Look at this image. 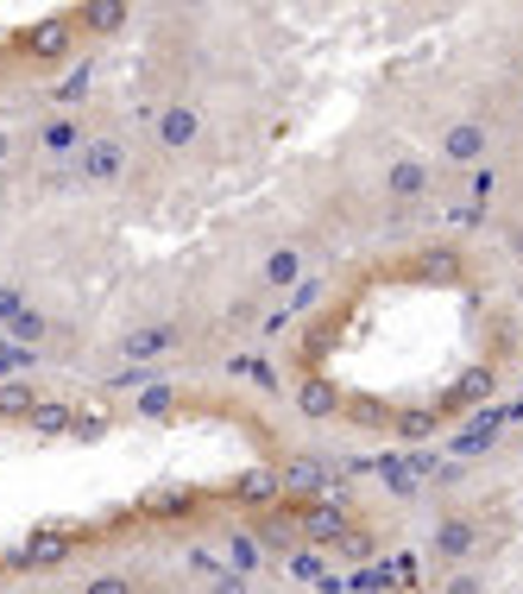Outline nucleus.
<instances>
[{"instance_id":"obj_1","label":"nucleus","mask_w":523,"mask_h":594,"mask_svg":"<svg viewBox=\"0 0 523 594\" xmlns=\"http://www.w3.org/2000/svg\"><path fill=\"white\" fill-rule=\"evenodd\" d=\"M202 133H209V127H202V108H195V101H164V108H158L152 115V146L158 152H171V159H183V152H195V146H202Z\"/></svg>"},{"instance_id":"obj_18","label":"nucleus","mask_w":523,"mask_h":594,"mask_svg":"<svg viewBox=\"0 0 523 594\" xmlns=\"http://www.w3.org/2000/svg\"><path fill=\"white\" fill-rule=\"evenodd\" d=\"M20 51L26 58H58V51H70V20H51V26L20 32Z\"/></svg>"},{"instance_id":"obj_35","label":"nucleus","mask_w":523,"mask_h":594,"mask_svg":"<svg viewBox=\"0 0 523 594\" xmlns=\"http://www.w3.org/2000/svg\"><path fill=\"white\" fill-rule=\"evenodd\" d=\"M442 594H480V582H473V575H447Z\"/></svg>"},{"instance_id":"obj_31","label":"nucleus","mask_w":523,"mask_h":594,"mask_svg":"<svg viewBox=\"0 0 523 594\" xmlns=\"http://www.w3.org/2000/svg\"><path fill=\"white\" fill-rule=\"evenodd\" d=\"M20 304H32V297H26L20 285H0V329L13 323V310H20Z\"/></svg>"},{"instance_id":"obj_21","label":"nucleus","mask_w":523,"mask_h":594,"mask_svg":"<svg viewBox=\"0 0 523 594\" xmlns=\"http://www.w3.org/2000/svg\"><path fill=\"white\" fill-rule=\"evenodd\" d=\"M133 412H139V417H171V412H177V386L152 374V379L133 393Z\"/></svg>"},{"instance_id":"obj_4","label":"nucleus","mask_w":523,"mask_h":594,"mask_svg":"<svg viewBox=\"0 0 523 594\" xmlns=\"http://www.w3.org/2000/svg\"><path fill=\"white\" fill-rule=\"evenodd\" d=\"M177 348H183V323H171V317L133 323V329L120 336V360H127V367H158V360H171Z\"/></svg>"},{"instance_id":"obj_26","label":"nucleus","mask_w":523,"mask_h":594,"mask_svg":"<svg viewBox=\"0 0 523 594\" xmlns=\"http://www.w3.org/2000/svg\"><path fill=\"white\" fill-rule=\"evenodd\" d=\"M291 575H296V582H322V551H315V544H296V551H291Z\"/></svg>"},{"instance_id":"obj_17","label":"nucleus","mask_w":523,"mask_h":594,"mask_svg":"<svg viewBox=\"0 0 523 594\" xmlns=\"http://www.w3.org/2000/svg\"><path fill=\"white\" fill-rule=\"evenodd\" d=\"M44 405V393L32 386V379H0V417H13V424H26V417Z\"/></svg>"},{"instance_id":"obj_32","label":"nucleus","mask_w":523,"mask_h":594,"mask_svg":"<svg viewBox=\"0 0 523 594\" xmlns=\"http://www.w3.org/2000/svg\"><path fill=\"white\" fill-rule=\"evenodd\" d=\"M247 374L259 379V393H278V367H272V360H247Z\"/></svg>"},{"instance_id":"obj_27","label":"nucleus","mask_w":523,"mask_h":594,"mask_svg":"<svg viewBox=\"0 0 523 594\" xmlns=\"http://www.w3.org/2000/svg\"><path fill=\"white\" fill-rule=\"evenodd\" d=\"M353 594H385L391 588V563H372V570H353V582H348Z\"/></svg>"},{"instance_id":"obj_24","label":"nucleus","mask_w":523,"mask_h":594,"mask_svg":"<svg viewBox=\"0 0 523 594\" xmlns=\"http://www.w3.org/2000/svg\"><path fill=\"white\" fill-rule=\"evenodd\" d=\"M77 594H139V588H133V575H127V570H95Z\"/></svg>"},{"instance_id":"obj_28","label":"nucleus","mask_w":523,"mask_h":594,"mask_svg":"<svg viewBox=\"0 0 523 594\" xmlns=\"http://www.w3.org/2000/svg\"><path fill=\"white\" fill-rule=\"evenodd\" d=\"M202 594H252V582H247L240 570H214V575H209V588H202Z\"/></svg>"},{"instance_id":"obj_15","label":"nucleus","mask_w":523,"mask_h":594,"mask_svg":"<svg viewBox=\"0 0 523 594\" xmlns=\"http://www.w3.org/2000/svg\"><path fill=\"white\" fill-rule=\"evenodd\" d=\"M416 273H423L429 285H454V278L466 273V254L461 247H447V240L442 247H423V254H416Z\"/></svg>"},{"instance_id":"obj_20","label":"nucleus","mask_w":523,"mask_h":594,"mask_svg":"<svg viewBox=\"0 0 523 594\" xmlns=\"http://www.w3.org/2000/svg\"><path fill=\"white\" fill-rule=\"evenodd\" d=\"M26 430H32V436H63V430H77V405H63V398H44L39 412L26 417Z\"/></svg>"},{"instance_id":"obj_33","label":"nucleus","mask_w":523,"mask_h":594,"mask_svg":"<svg viewBox=\"0 0 523 594\" xmlns=\"http://www.w3.org/2000/svg\"><path fill=\"white\" fill-rule=\"evenodd\" d=\"M145 506H152V513H190V494H152Z\"/></svg>"},{"instance_id":"obj_7","label":"nucleus","mask_w":523,"mask_h":594,"mask_svg":"<svg viewBox=\"0 0 523 594\" xmlns=\"http://www.w3.org/2000/svg\"><path fill=\"white\" fill-rule=\"evenodd\" d=\"M278 481H284V494H296V499H334L341 494V475L315 456H291L278 468Z\"/></svg>"},{"instance_id":"obj_6","label":"nucleus","mask_w":523,"mask_h":594,"mask_svg":"<svg viewBox=\"0 0 523 594\" xmlns=\"http://www.w3.org/2000/svg\"><path fill=\"white\" fill-rule=\"evenodd\" d=\"M504 430H511V424H504V405H485L480 417H466L461 430L447 436V456H454V462H480V456H492V449H499Z\"/></svg>"},{"instance_id":"obj_34","label":"nucleus","mask_w":523,"mask_h":594,"mask_svg":"<svg viewBox=\"0 0 523 594\" xmlns=\"http://www.w3.org/2000/svg\"><path fill=\"white\" fill-rule=\"evenodd\" d=\"M13 152H20V133H13V127H0V171L13 165Z\"/></svg>"},{"instance_id":"obj_22","label":"nucleus","mask_w":523,"mask_h":594,"mask_svg":"<svg viewBox=\"0 0 523 594\" xmlns=\"http://www.w3.org/2000/svg\"><path fill=\"white\" fill-rule=\"evenodd\" d=\"M32 367H39V348H20V341L0 336V379H26Z\"/></svg>"},{"instance_id":"obj_8","label":"nucleus","mask_w":523,"mask_h":594,"mask_svg":"<svg viewBox=\"0 0 523 594\" xmlns=\"http://www.w3.org/2000/svg\"><path fill=\"white\" fill-rule=\"evenodd\" d=\"M296 532H303V544H315V551H322V544H341V537L353 532V518L341 513V506H334V499H310V506H303V513H296Z\"/></svg>"},{"instance_id":"obj_3","label":"nucleus","mask_w":523,"mask_h":594,"mask_svg":"<svg viewBox=\"0 0 523 594\" xmlns=\"http://www.w3.org/2000/svg\"><path fill=\"white\" fill-rule=\"evenodd\" d=\"M127 165H133V146H127L120 133H95L70 171H77V184H89V190H108V184L127 178Z\"/></svg>"},{"instance_id":"obj_29","label":"nucleus","mask_w":523,"mask_h":594,"mask_svg":"<svg viewBox=\"0 0 523 594\" xmlns=\"http://www.w3.org/2000/svg\"><path fill=\"white\" fill-rule=\"evenodd\" d=\"M77 26H95V32L101 26H127V7H82Z\"/></svg>"},{"instance_id":"obj_12","label":"nucleus","mask_w":523,"mask_h":594,"mask_svg":"<svg viewBox=\"0 0 523 594\" xmlns=\"http://www.w3.org/2000/svg\"><path fill=\"white\" fill-rule=\"evenodd\" d=\"M473 544H480V525H473L466 513H442V518H435V556H442V563H466Z\"/></svg>"},{"instance_id":"obj_13","label":"nucleus","mask_w":523,"mask_h":594,"mask_svg":"<svg viewBox=\"0 0 523 594\" xmlns=\"http://www.w3.org/2000/svg\"><path fill=\"white\" fill-rule=\"evenodd\" d=\"M70 551H77V537L39 532L32 544H13V551H7V563H13V570H51V563H63Z\"/></svg>"},{"instance_id":"obj_2","label":"nucleus","mask_w":523,"mask_h":594,"mask_svg":"<svg viewBox=\"0 0 523 594\" xmlns=\"http://www.w3.org/2000/svg\"><path fill=\"white\" fill-rule=\"evenodd\" d=\"M435 146H442V159L454 165V171H485V159H492V127H485L480 115H454Z\"/></svg>"},{"instance_id":"obj_5","label":"nucleus","mask_w":523,"mask_h":594,"mask_svg":"<svg viewBox=\"0 0 523 594\" xmlns=\"http://www.w3.org/2000/svg\"><path fill=\"white\" fill-rule=\"evenodd\" d=\"M379 190H385L398 209H423L442 184H435V171H429L416 152H398V159H385V171H379Z\"/></svg>"},{"instance_id":"obj_23","label":"nucleus","mask_w":523,"mask_h":594,"mask_svg":"<svg viewBox=\"0 0 523 594\" xmlns=\"http://www.w3.org/2000/svg\"><path fill=\"white\" fill-rule=\"evenodd\" d=\"M284 494V481H278V468H259V475L240 481V499H252V506H265V499Z\"/></svg>"},{"instance_id":"obj_36","label":"nucleus","mask_w":523,"mask_h":594,"mask_svg":"<svg viewBox=\"0 0 523 594\" xmlns=\"http://www.w3.org/2000/svg\"><path fill=\"white\" fill-rule=\"evenodd\" d=\"M0 197H7V171H0Z\"/></svg>"},{"instance_id":"obj_9","label":"nucleus","mask_w":523,"mask_h":594,"mask_svg":"<svg viewBox=\"0 0 523 594\" xmlns=\"http://www.w3.org/2000/svg\"><path fill=\"white\" fill-rule=\"evenodd\" d=\"M259 285L291 297L296 285H303V247H296V240H278V247H265V259H259Z\"/></svg>"},{"instance_id":"obj_14","label":"nucleus","mask_w":523,"mask_h":594,"mask_svg":"<svg viewBox=\"0 0 523 594\" xmlns=\"http://www.w3.org/2000/svg\"><path fill=\"white\" fill-rule=\"evenodd\" d=\"M0 336H7V341H20V348H44V341L58 336V329H51V317H44L39 304H20V310H13V323H7Z\"/></svg>"},{"instance_id":"obj_19","label":"nucleus","mask_w":523,"mask_h":594,"mask_svg":"<svg viewBox=\"0 0 523 594\" xmlns=\"http://www.w3.org/2000/svg\"><path fill=\"white\" fill-rule=\"evenodd\" d=\"M221 537H228V570L252 575L259 563H265V544H259V532H247V525H233V532H221Z\"/></svg>"},{"instance_id":"obj_30","label":"nucleus","mask_w":523,"mask_h":594,"mask_svg":"<svg viewBox=\"0 0 523 594\" xmlns=\"http://www.w3.org/2000/svg\"><path fill=\"white\" fill-rule=\"evenodd\" d=\"M315 291H322V278H310V273H303V285L291 291V317H303V310H310V304H315Z\"/></svg>"},{"instance_id":"obj_11","label":"nucleus","mask_w":523,"mask_h":594,"mask_svg":"<svg viewBox=\"0 0 523 594\" xmlns=\"http://www.w3.org/2000/svg\"><path fill=\"white\" fill-rule=\"evenodd\" d=\"M492 393H499V374H492V367H466V374L442 393L435 417H442V412H461V405H480V412H485V405H492Z\"/></svg>"},{"instance_id":"obj_37","label":"nucleus","mask_w":523,"mask_h":594,"mask_svg":"<svg viewBox=\"0 0 523 594\" xmlns=\"http://www.w3.org/2000/svg\"><path fill=\"white\" fill-rule=\"evenodd\" d=\"M39 594H63V588H39Z\"/></svg>"},{"instance_id":"obj_25","label":"nucleus","mask_w":523,"mask_h":594,"mask_svg":"<svg viewBox=\"0 0 523 594\" xmlns=\"http://www.w3.org/2000/svg\"><path fill=\"white\" fill-rule=\"evenodd\" d=\"M391 430L404 436V443H423V436H435V430H442V417H435V412H404L398 424H391Z\"/></svg>"},{"instance_id":"obj_10","label":"nucleus","mask_w":523,"mask_h":594,"mask_svg":"<svg viewBox=\"0 0 523 594\" xmlns=\"http://www.w3.org/2000/svg\"><path fill=\"white\" fill-rule=\"evenodd\" d=\"M89 127H82V115H44L39 120V146L51 152V159H82V146H89Z\"/></svg>"},{"instance_id":"obj_16","label":"nucleus","mask_w":523,"mask_h":594,"mask_svg":"<svg viewBox=\"0 0 523 594\" xmlns=\"http://www.w3.org/2000/svg\"><path fill=\"white\" fill-rule=\"evenodd\" d=\"M296 412L310 417V424H322V417H341V393H334L329 379H303V386H296Z\"/></svg>"}]
</instances>
